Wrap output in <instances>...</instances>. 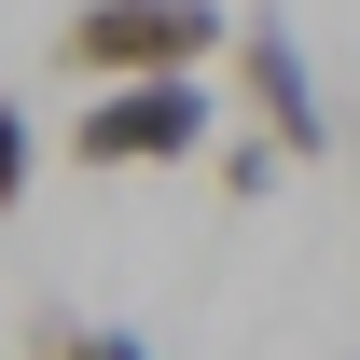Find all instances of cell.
<instances>
[{
	"label": "cell",
	"mask_w": 360,
	"mask_h": 360,
	"mask_svg": "<svg viewBox=\"0 0 360 360\" xmlns=\"http://www.w3.org/2000/svg\"><path fill=\"white\" fill-rule=\"evenodd\" d=\"M208 139H222L208 70H153V84H97L70 111V167H194Z\"/></svg>",
	"instance_id": "obj_2"
},
{
	"label": "cell",
	"mask_w": 360,
	"mask_h": 360,
	"mask_svg": "<svg viewBox=\"0 0 360 360\" xmlns=\"http://www.w3.org/2000/svg\"><path fill=\"white\" fill-rule=\"evenodd\" d=\"M42 333V360H167V347H139L125 319H28Z\"/></svg>",
	"instance_id": "obj_4"
},
{
	"label": "cell",
	"mask_w": 360,
	"mask_h": 360,
	"mask_svg": "<svg viewBox=\"0 0 360 360\" xmlns=\"http://www.w3.org/2000/svg\"><path fill=\"white\" fill-rule=\"evenodd\" d=\"M236 111H250L264 139H291V167H319V153H333V111H319V70H305V42L277 28V0L250 14V28H236Z\"/></svg>",
	"instance_id": "obj_3"
},
{
	"label": "cell",
	"mask_w": 360,
	"mask_h": 360,
	"mask_svg": "<svg viewBox=\"0 0 360 360\" xmlns=\"http://www.w3.org/2000/svg\"><path fill=\"white\" fill-rule=\"evenodd\" d=\"M277 167H291V139H264V125H250V139H222V194H236V208H264V194H277Z\"/></svg>",
	"instance_id": "obj_5"
},
{
	"label": "cell",
	"mask_w": 360,
	"mask_h": 360,
	"mask_svg": "<svg viewBox=\"0 0 360 360\" xmlns=\"http://www.w3.org/2000/svg\"><path fill=\"white\" fill-rule=\"evenodd\" d=\"M236 0H84V14H56V70L70 84H153V70H208L236 56Z\"/></svg>",
	"instance_id": "obj_1"
}]
</instances>
